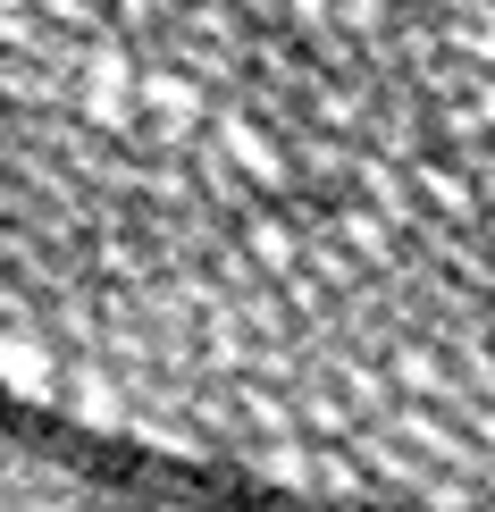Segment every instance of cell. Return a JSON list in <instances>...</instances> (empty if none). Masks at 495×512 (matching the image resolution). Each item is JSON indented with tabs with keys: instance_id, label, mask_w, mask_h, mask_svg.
Returning a JSON list of instances; mask_svg holds the SVG:
<instances>
[{
	"instance_id": "cell-1",
	"label": "cell",
	"mask_w": 495,
	"mask_h": 512,
	"mask_svg": "<svg viewBox=\"0 0 495 512\" xmlns=\"http://www.w3.org/2000/svg\"><path fill=\"white\" fill-rule=\"evenodd\" d=\"M0 177L210 311L495 378V0H0Z\"/></svg>"
}]
</instances>
